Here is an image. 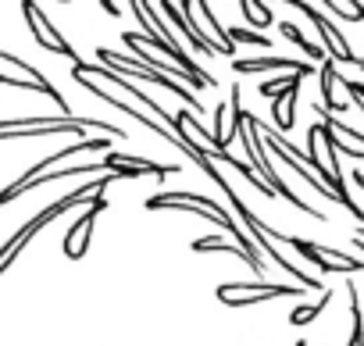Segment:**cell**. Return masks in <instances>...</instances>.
<instances>
[{
    "label": "cell",
    "mask_w": 364,
    "mask_h": 346,
    "mask_svg": "<svg viewBox=\"0 0 364 346\" xmlns=\"http://www.w3.org/2000/svg\"><path fill=\"white\" fill-rule=\"evenodd\" d=\"M146 211H190V215L211 218L218 229H225V232L232 236L236 247H243L247 254H257V250H254V239H250V236L236 225V218H232L225 207H218L211 197H200V193H154V197L146 200Z\"/></svg>",
    "instance_id": "1"
},
{
    "label": "cell",
    "mask_w": 364,
    "mask_h": 346,
    "mask_svg": "<svg viewBox=\"0 0 364 346\" xmlns=\"http://www.w3.org/2000/svg\"><path fill=\"white\" fill-rule=\"evenodd\" d=\"M86 129H104L114 139H125V129L97 121V118H75V114H61V118H18V121H0V139H22V136H58V132H72V136H86Z\"/></svg>",
    "instance_id": "2"
},
{
    "label": "cell",
    "mask_w": 364,
    "mask_h": 346,
    "mask_svg": "<svg viewBox=\"0 0 364 346\" xmlns=\"http://www.w3.org/2000/svg\"><path fill=\"white\" fill-rule=\"evenodd\" d=\"M97 61L104 65V68H111V72H118V75H136V79H143V82H154V86H161V90H168V93H175L178 100H186L190 107H197V114H204V104L200 100H193V93L182 86V82H175L171 75H161V72H154V68H146L143 61H136V58H125V54H114V50H107V47H100L97 50Z\"/></svg>",
    "instance_id": "3"
},
{
    "label": "cell",
    "mask_w": 364,
    "mask_h": 346,
    "mask_svg": "<svg viewBox=\"0 0 364 346\" xmlns=\"http://www.w3.org/2000/svg\"><path fill=\"white\" fill-rule=\"evenodd\" d=\"M225 197H229V204H232V215H240L243 229H247V232L254 236V247H261V250H264V254H268V257H272L275 264H282V271H289V275H293V279H296V282H300V286L307 289V293H325V289H321V279H314V275L300 271L296 264H289V261L282 257V250H275V243H268V236L261 232V218L247 211V204H243V200L236 197V190H232V186L225 190Z\"/></svg>",
    "instance_id": "4"
},
{
    "label": "cell",
    "mask_w": 364,
    "mask_h": 346,
    "mask_svg": "<svg viewBox=\"0 0 364 346\" xmlns=\"http://www.w3.org/2000/svg\"><path fill=\"white\" fill-rule=\"evenodd\" d=\"M300 293H307L304 286H282V282H222L215 289V296L225 307H254L264 300H296Z\"/></svg>",
    "instance_id": "5"
},
{
    "label": "cell",
    "mask_w": 364,
    "mask_h": 346,
    "mask_svg": "<svg viewBox=\"0 0 364 346\" xmlns=\"http://www.w3.org/2000/svg\"><path fill=\"white\" fill-rule=\"evenodd\" d=\"M314 114H318V121L307 129V132H314L325 146H332V150H339V153H346V157H364V132L360 129H350V125H343L336 114H328L321 104H314Z\"/></svg>",
    "instance_id": "6"
},
{
    "label": "cell",
    "mask_w": 364,
    "mask_h": 346,
    "mask_svg": "<svg viewBox=\"0 0 364 346\" xmlns=\"http://www.w3.org/2000/svg\"><path fill=\"white\" fill-rule=\"evenodd\" d=\"M293 8H296L300 15H307V18H311V26L318 29V36H321V50L328 54V61H336V65H357V61H360V58H353V50H350L346 36L332 26V18H325V15H321V8H318V4H304V0H293Z\"/></svg>",
    "instance_id": "7"
},
{
    "label": "cell",
    "mask_w": 364,
    "mask_h": 346,
    "mask_svg": "<svg viewBox=\"0 0 364 346\" xmlns=\"http://www.w3.org/2000/svg\"><path fill=\"white\" fill-rule=\"evenodd\" d=\"M0 75H4L15 90H33V93H47L65 114H68V104L61 100V93L43 79V72H36L29 61H22V58H15V54H4V50H0Z\"/></svg>",
    "instance_id": "8"
},
{
    "label": "cell",
    "mask_w": 364,
    "mask_h": 346,
    "mask_svg": "<svg viewBox=\"0 0 364 346\" xmlns=\"http://www.w3.org/2000/svg\"><path fill=\"white\" fill-rule=\"evenodd\" d=\"M22 15H26V22H29V29H33V40H36L43 50H50V54H61V58H68L72 65H79V58H75L72 43H65V36H61V33L50 26V18L43 15V8H40V4L26 0V4H22Z\"/></svg>",
    "instance_id": "9"
},
{
    "label": "cell",
    "mask_w": 364,
    "mask_h": 346,
    "mask_svg": "<svg viewBox=\"0 0 364 346\" xmlns=\"http://www.w3.org/2000/svg\"><path fill=\"white\" fill-rule=\"evenodd\" d=\"M104 211H107V197L100 193V197H93V200L86 204V211L79 215V222L65 232V257H68V261H82V257H86L90 236H93V225H97V215H104Z\"/></svg>",
    "instance_id": "10"
},
{
    "label": "cell",
    "mask_w": 364,
    "mask_h": 346,
    "mask_svg": "<svg viewBox=\"0 0 364 346\" xmlns=\"http://www.w3.org/2000/svg\"><path fill=\"white\" fill-rule=\"evenodd\" d=\"M104 164H107V171H114V175H122V179L154 175L157 183H164L168 175H175V171H178V164H157L150 157H132V153H114V150L104 157Z\"/></svg>",
    "instance_id": "11"
},
{
    "label": "cell",
    "mask_w": 364,
    "mask_h": 346,
    "mask_svg": "<svg viewBox=\"0 0 364 346\" xmlns=\"http://www.w3.org/2000/svg\"><path fill=\"white\" fill-rule=\"evenodd\" d=\"M232 68H236L240 75H254V72H286V75L300 72V75H307V72H311V61H289V58H247V61H232Z\"/></svg>",
    "instance_id": "12"
},
{
    "label": "cell",
    "mask_w": 364,
    "mask_h": 346,
    "mask_svg": "<svg viewBox=\"0 0 364 346\" xmlns=\"http://www.w3.org/2000/svg\"><path fill=\"white\" fill-rule=\"evenodd\" d=\"M190 250H193V254H232V257H240L243 264H250L254 271H264V264H261L257 254H247L243 247L225 243V236H197V239L190 243Z\"/></svg>",
    "instance_id": "13"
},
{
    "label": "cell",
    "mask_w": 364,
    "mask_h": 346,
    "mask_svg": "<svg viewBox=\"0 0 364 346\" xmlns=\"http://www.w3.org/2000/svg\"><path fill=\"white\" fill-rule=\"evenodd\" d=\"M336 82H339V65L336 61H325L321 65V107L328 114H343L350 107V100H339L336 97Z\"/></svg>",
    "instance_id": "14"
},
{
    "label": "cell",
    "mask_w": 364,
    "mask_h": 346,
    "mask_svg": "<svg viewBox=\"0 0 364 346\" xmlns=\"http://www.w3.org/2000/svg\"><path fill=\"white\" fill-rule=\"evenodd\" d=\"M193 11H197V15H200V18L208 22V29H211V33L218 36V47H222V50H225V58H229V54L236 50V43H232V36H229V29H225V26L218 22V15H215V8L208 4V0H197V4H193Z\"/></svg>",
    "instance_id": "15"
},
{
    "label": "cell",
    "mask_w": 364,
    "mask_h": 346,
    "mask_svg": "<svg viewBox=\"0 0 364 346\" xmlns=\"http://www.w3.org/2000/svg\"><path fill=\"white\" fill-rule=\"evenodd\" d=\"M293 107H296V90H289L286 97L272 100V118H275V132H289L293 129Z\"/></svg>",
    "instance_id": "16"
},
{
    "label": "cell",
    "mask_w": 364,
    "mask_h": 346,
    "mask_svg": "<svg viewBox=\"0 0 364 346\" xmlns=\"http://www.w3.org/2000/svg\"><path fill=\"white\" fill-rule=\"evenodd\" d=\"M279 33H282L289 43H296V47H300V50H304L311 61H321V65H325V50H321L318 43H311V40H307V36H304V33L293 26V22H279Z\"/></svg>",
    "instance_id": "17"
},
{
    "label": "cell",
    "mask_w": 364,
    "mask_h": 346,
    "mask_svg": "<svg viewBox=\"0 0 364 346\" xmlns=\"http://www.w3.org/2000/svg\"><path fill=\"white\" fill-rule=\"evenodd\" d=\"M332 303V289H325L321 293V300H314V303H300V307H293V314H289V325H311L325 307Z\"/></svg>",
    "instance_id": "18"
},
{
    "label": "cell",
    "mask_w": 364,
    "mask_h": 346,
    "mask_svg": "<svg viewBox=\"0 0 364 346\" xmlns=\"http://www.w3.org/2000/svg\"><path fill=\"white\" fill-rule=\"evenodd\" d=\"M346 296H350V318H353V332L346 346H364V314H360V300H357V286L346 282Z\"/></svg>",
    "instance_id": "19"
},
{
    "label": "cell",
    "mask_w": 364,
    "mask_h": 346,
    "mask_svg": "<svg viewBox=\"0 0 364 346\" xmlns=\"http://www.w3.org/2000/svg\"><path fill=\"white\" fill-rule=\"evenodd\" d=\"M321 11H332L343 22H360L364 18V4H360V0H328V4H321Z\"/></svg>",
    "instance_id": "20"
},
{
    "label": "cell",
    "mask_w": 364,
    "mask_h": 346,
    "mask_svg": "<svg viewBox=\"0 0 364 346\" xmlns=\"http://www.w3.org/2000/svg\"><path fill=\"white\" fill-rule=\"evenodd\" d=\"M240 11H243V18L247 22H254L257 29H264V26H272L275 18H272V8L268 4H261V0H240Z\"/></svg>",
    "instance_id": "21"
},
{
    "label": "cell",
    "mask_w": 364,
    "mask_h": 346,
    "mask_svg": "<svg viewBox=\"0 0 364 346\" xmlns=\"http://www.w3.org/2000/svg\"><path fill=\"white\" fill-rule=\"evenodd\" d=\"M300 72H293V75H279V79H268V82H261V93L264 97H286L289 90H296L300 86Z\"/></svg>",
    "instance_id": "22"
},
{
    "label": "cell",
    "mask_w": 364,
    "mask_h": 346,
    "mask_svg": "<svg viewBox=\"0 0 364 346\" xmlns=\"http://www.w3.org/2000/svg\"><path fill=\"white\" fill-rule=\"evenodd\" d=\"M229 36L236 40V43H250V47H272L261 33H250V29H229Z\"/></svg>",
    "instance_id": "23"
},
{
    "label": "cell",
    "mask_w": 364,
    "mask_h": 346,
    "mask_svg": "<svg viewBox=\"0 0 364 346\" xmlns=\"http://www.w3.org/2000/svg\"><path fill=\"white\" fill-rule=\"evenodd\" d=\"M343 90H346V97H350V104L364 114V82H353V79H343Z\"/></svg>",
    "instance_id": "24"
},
{
    "label": "cell",
    "mask_w": 364,
    "mask_h": 346,
    "mask_svg": "<svg viewBox=\"0 0 364 346\" xmlns=\"http://www.w3.org/2000/svg\"><path fill=\"white\" fill-rule=\"evenodd\" d=\"M100 8H104V11H107V15H111V18H118V11H122V8H118V4H111V0H104V4H100Z\"/></svg>",
    "instance_id": "25"
},
{
    "label": "cell",
    "mask_w": 364,
    "mask_h": 346,
    "mask_svg": "<svg viewBox=\"0 0 364 346\" xmlns=\"http://www.w3.org/2000/svg\"><path fill=\"white\" fill-rule=\"evenodd\" d=\"M353 183H357V186H360V190H364V171H360V168H357V171H353Z\"/></svg>",
    "instance_id": "26"
},
{
    "label": "cell",
    "mask_w": 364,
    "mask_h": 346,
    "mask_svg": "<svg viewBox=\"0 0 364 346\" xmlns=\"http://www.w3.org/2000/svg\"><path fill=\"white\" fill-rule=\"evenodd\" d=\"M353 247H357V250L364 254V239H357V236H353Z\"/></svg>",
    "instance_id": "27"
},
{
    "label": "cell",
    "mask_w": 364,
    "mask_h": 346,
    "mask_svg": "<svg viewBox=\"0 0 364 346\" xmlns=\"http://www.w3.org/2000/svg\"><path fill=\"white\" fill-rule=\"evenodd\" d=\"M357 239H364V225H360V229H357Z\"/></svg>",
    "instance_id": "28"
},
{
    "label": "cell",
    "mask_w": 364,
    "mask_h": 346,
    "mask_svg": "<svg viewBox=\"0 0 364 346\" xmlns=\"http://www.w3.org/2000/svg\"><path fill=\"white\" fill-rule=\"evenodd\" d=\"M357 68H360V72H364V58H360V61H357Z\"/></svg>",
    "instance_id": "29"
},
{
    "label": "cell",
    "mask_w": 364,
    "mask_h": 346,
    "mask_svg": "<svg viewBox=\"0 0 364 346\" xmlns=\"http://www.w3.org/2000/svg\"><path fill=\"white\" fill-rule=\"evenodd\" d=\"M296 346H307V342H296Z\"/></svg>",
    "instance_id": "30"
}]
</instances>
